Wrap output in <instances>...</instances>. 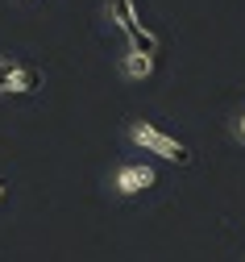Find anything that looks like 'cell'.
<instances>
[{
    "label": "cell",
    "mask_w": 245,
    "mask_h": 262,
    "mask_svg": "<svg viewBox=\"0 0 245 262\" xmlns=\"http://www.w3.org/2000/svg\"><path fill=\"white\" fill-rule=\"evenodd\" d=\"M125 138H129L137 150H146V154H158V158H166V162H187V158H191V150H187L179 138L162 134V129H158L154 121H129Z\"/></svg>",
    "instance_id": "obj_1"
},
{
    "label": "cell",
    "mask_w": 245,
    "mask_h": 262,
    "mask_svg": "<svg viewBox=\"0 0 245 262\" xmlns=\"http://www.w3.org/2000/svg\"><path fill=\"white\" fill-rule=\"evenodd\" d=\"M42 88V71L17 54H0V96H29Z\"/></svg>",
    "instance_id": "obj_2"
},
{
    "label": "cell",
    "mask_w": 245,
    "mask_h": 262,
    "mask_svg": "<svg viewBox=\"0 0 245 262\" xmlns=\"http://www.w3.org/2000/svg\"><path fill=\"white\" fill-rule=\"evenodd\" d=\"M158 183V175H154V167L150 162H121V167L113 171V191L117 195H142V191H150Z\"/></svg>",
    "instance_id": "obj_3"
},
{
    "label": "cell",
    "mask_w": 245,
    "mask_h": 262,
    "mask_svg": "<svg viewBox=\"0 0 245 262\" xmlns=\"http://www.w3.org/2000/svg\"><path fill=\"white\" fill-rule=\"evenodd\" d=\"M117 71L125 75V79H150L154 75V50L150 46H137V42H129L125 50H121V58H117Z\"/></svg>",
    "instance_id": "obj_4"
},
{
    "label": "cell",
    "mask_w": 245,
    "mask_h": 262,
    "mask_svg": "<svg viewBox=\"0 0 245 262\" xmlns=\"http://www.w3.org/2000/svg\"><path fill=\"white\" fill-rule=\"evenodd\" d=\"M104 9H108V17L117 21V29L121 34H129L137 46H150L154 50V38L146 34L142 25H137V13H133V0H104Z\"/></svg>",
    "instance_id": "obj_5"
},
{
    "label": "cell",
    "mask_w": 245,
    "mask_h": 262,
    "mask_svg": "<svg viewBox=\"0 0 245 262\" xmlns=\"http://www.w3.org/2000/svg\"><path fill=\"white\" fill-rule=\"evenodd\" d=\"M233 138H237V142H245V113H237V117H233Z\"/></svg>",
    "instance_id": "obj_6"
},
{
    "label": "cell",
    "mask_w": 245,
    "mask_h": 262,
    "mask_svg": "<svg viewBox=\"0 0 245 262\" xmlns=\"http://www.w3.org/2000/svg\"><path fill=\"white\" fill-rule=\"evenodd\" d=\"M5 195H9V183H5V179H0V204H5Z\"/></svg>",
    "instance_id": "obj_7"
}]
</instances>
